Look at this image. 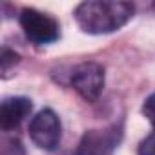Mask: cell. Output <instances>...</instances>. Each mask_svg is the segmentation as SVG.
<instances>
[{
	"label": "cell",
	"mask_w": 155,
	"mask_h": 155,
	"mask_svg": "<svg viewBox=\"0 0 155 155\" xmlns=\"http://www.w3.org/2000/svg\"><path fill=\"white\" fill-rule=\"evenodd\" d=\"M135 13V6L130 2L111 0H90L75 8V20L84 33L108 35L126 26Z\"/></svg>",
	"instance_id": "6da1fadb"
},
{
	"label": "cell",
	"mask_w": 155,
	"mask_h": 155,
	"mask_svg": "<svg viewBox=\"0 0 155 155\" xmlns=\"http://www.w3.org/2000/svg\"><path fill=\"white\" fill-rule=\"evenodd\" d=\"M20 28L24 35L33 42V44H51L58 38V22L49 17L48 13H42L33 8L22 9L18 17Z\"/></svg>",
	"instance_id": "7a4b0ae2"
},
{
	"label": "cell",
	"mask_w": 155,
	"mask_h": 155,
	"mask_svg": "<svg viewBox=\"0 0 155 155\" xmlns=\"http://www.w3.org/2000/svg\"><path fill=\"white\" fill-rule=\"evenodd\" d=\"M71 86L84 101L95 102L104 90V68L99 62H82L71 73Z\"/></svg>",
	"instance_id": "3957f363"
},
{
	"label": "cell",
	"mask_w": 155,
	"mask_h": 155,
	"mask_svg": "<svg viewBox=\"0 0 155 155\" xmlns=\"http://www.w3.org/2000/svg\"><path fill=\"white\" fill-rule=\"evenodd\" d=\"M122 139V126L111 124L101 130H88L73 155H110Z\"/></svg>",
	"instance_id": "277c9868"
},
{
	"label": "cell",
	"mask_w": 155,
	"mask_h": 155,
	"mask_svg": "<svg viewBox=\"0 0 155 155\" xmlns=\"http://www.w3.org/2000/svg\"><path fill=\"white\" fill-rule=\"evenodd\" d=\"M60 135H62L60 120L53 110L38 111L29 122V137L40 150L46 151L57 150V146L60 144Z\"/></svg>",
	"instance_id": "5b68a950"
},
{
	"label": "cell",
	"mask_w": 155,
	"mask_h": 155,
	"mask_svg": "<svg viewBox=\"0 0 155 155\" xmlns=\"http://www.w3.org/2000/svg\"><path fill=\"white\" fill-rule=\"evenodd\" d=\"M33 104L26 97H9L4 99L0 106V128L4 131L15 130L31 111Z\"/></svg>",
	"instance_id": "8992f818"
},
{
	"label": "cell",
	"mask_w": 155,
	"mask_h": 155,
	"mask_svg": "<svg viewBox=\"0 0 155 155\" xmlns=\"http://www.w3.org/2000/svg\"><path fill=\"white\" fill-rule=\"evenodd\" d=\"M18 60H20V57H18L15 51H11V49H8V48H2V55H0V64H2V73H4V75L11 69V66L18 64Z\"/></svg>",
	"instance_id": "52a82bcc"
},
{
	"label": "cell",
	"mask_w": 155,
	"mask_h": 155,
	"mask_svg": "<svg viewBox=\"0 0 155 155\" xmlns=\"http://www.w3.org/2000/svg\"><path fill=\"white\" fill-rule=\"evenodd\" d=\"M142 115L150 120V124L153 128V133H155V93L150 95L144 101V104H142Z\"/></svg>",
	"instance_id": "ba28073f"
},
{
	"label": "cell",
	"mask_w": 155,
	"mask_h": 155,
	"mask_svg": "<svg viewBox=\"0 0 155 155\" xmlns=\"http://www.w3.org/2000/svg\"><path fill=\"white\" fill-rule=\"evenodd\" d=\"M2 155H24V148H22L20 140L18 139L8 140L2 148Z\"/></svg>",
	"instance_id": "9c48e42d"
},
{
	"label": "cell",
	"mask_w": 155,
	"mask_h": 155,
	"mask_svg": "<svg viewBox=\"0 0 155 155\" xmlns=\"http://www.w3.org/2000/svg\"><path fill=\"white\" fill-rule=\"evenodd\" d=\"M139 155H155V133L146 137L139 146Z\"/></svg>",
	"instance_id": "30bf717a"
}]
</instances>
